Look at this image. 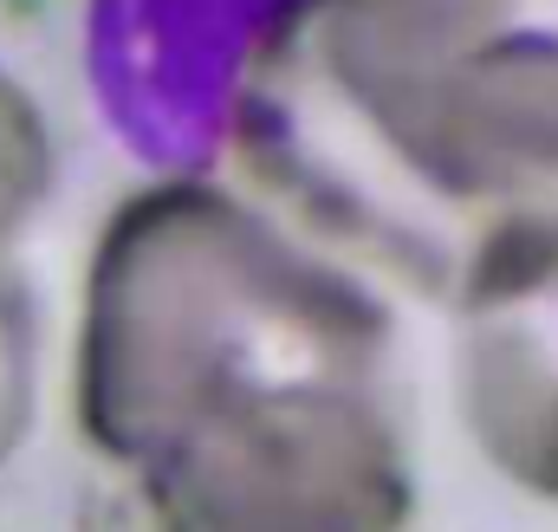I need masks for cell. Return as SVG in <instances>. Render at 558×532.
<instances>
[{"instance_id":"obj_2","label":"cell","mask_w":558,"mask_h":532,"mask_svg":"<svg viewBox=\"0 0 558 532\" xmlns=\"http://www.w3.org/2000/svg\"><path fill=\"white\" fill-rule=\"evenodd\" d=\"M228 136L299 234L441 305L481 228L558 202V0H279Z\"/></svg>"},{"instance_id":"obj_3","label":"cell","mask_w":558,"mask_h":532,"mask_svg":"<svg viewBox=\"0 0 558 532\" xmlns=\"http://www.w3.org/2000/svg\"><path fill=\"white\" fill-rule=\"evenodd\" d=\"M441 305L468 442L507 487L558 507V202L481 228Z\"/></svg>"},{"instance_id":"obj_1","label":"cell","mask_w":558,"mask_h":532,"mask_svg":"<svg viewBox=\"0 0 558 532\" xmlns=\"http://www.w3.org/2000/svg\"><path fill=\"white\" fill-rule=\"evenodd\" d=\"M78 422L169 527L357 532L416 513V390L390 292L215 182H156L111 215Z\"/></svg>"}]
</instances>
